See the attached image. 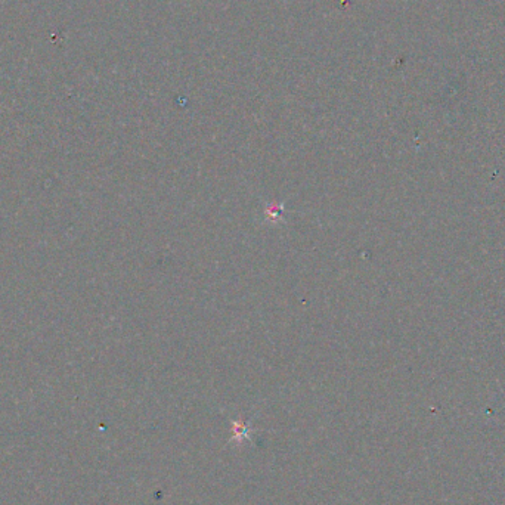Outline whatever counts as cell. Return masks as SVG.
<instances>
[{
  "instance_id": "cell-1",
  "label": "cell",
  "mask_w": 505,
  "mask_h": 505,
  "mask_svg": "<svg viewBox=\"0 0 505 505\" xmlns=\"http://www.w3.org/2000/svg\"><path fill=\"white\" fill-rule=\"evenodd\" d=\"M232 439L234 440H237L238 443H243L244 440H247L248 437H250V430H248V427L245 425L244 422L243 421H237V422H234V425H232Z\"/></svg>"
}]
</instances>
